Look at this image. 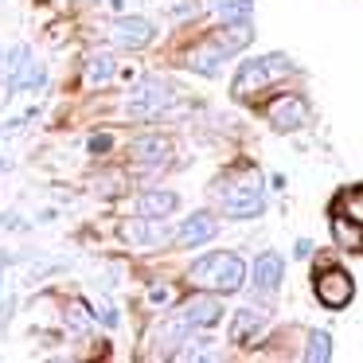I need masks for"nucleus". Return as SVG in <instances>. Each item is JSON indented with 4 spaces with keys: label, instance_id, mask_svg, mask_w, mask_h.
<instances>
[{
    "label": "nucleus",
    "instance_id": "1",
    "mask_svg": "<svg viewBox=\"0 0 363 363\" xmlns=\"http://www.w3.org/2000/svg\"><path fill=\"white\" fill-rule=\"evenodd\" d=\"M191 281L215 293H235L246 281V266L238 254H207L191 266Z\"/></svg>",
    "mask_w": 363,
    "mask_h": 363
},
{
    "label": "nucleus",
    "instance_id": "2",
    "mask_svg": "<svg viewBox=\"0 0 363 363\" xmlns=\"http://www.w3.org/2000/svg\"><path fill=\"white\" fill-rule=\"evenodd\" d=\"M293 67L285 55H266V59H250V63L238 67L235 74V86H230V94L238 98V102H250L254 94H262V90L269 86L274 79H285Z\"/></svg>",
    "mask_w": 363,
    "mask_h": 363
},
{
    "label": "nucleus",
    "instance_id": "3",
    "mask_svg": "<svg viewBox=\"0 0 363 363\" xmlns=\"http://www.w3.org/2000/svg\"><path fill=\"white\" fill-rule=\"evenodd\" d=\"M223 203H227V215L230 219H250V215L262 211V180L258 172H242L227 191H223Z\"/></svg>",
    "mask_w": 363,
    "mask_h": 363
},
{
    "label": "nucleus",
    "instance_id": "4",
    "mask_svg": "<svg viewBox=\"0 0 363 363\" xmlns=\"http://www.w3.org/2000/svg\"><path fill=\"white\" fill-rule=\"evenodd\" d=\"M168 102H172V86L160 82V79H152V82H145V86L133 90L125 113H129V118H152V113H160Z\"/></svg>",
    "mask_w": 363,
    "mask_h": 363
},
{
    "label": "nucleus",
    "instance_id": "5",
    "mask_svg": "<svg viewBox=\"0 0 363 363\" xmlns=\"http://www.w3.org/2000/svg\"><path fill=\"white\" fill-rule=\"evenodd\" d=\"M269 125L277 129V133H293V129L308 125V106L301 94H281L277 102H269Z\"/></svg>",
    "mask_w": 363,
    "mask_h": 363
},
{
    "label": "nucleus",
    "instance_id": "6",
    "mask_svg": "<svg viewBox=\"0 0 363 363\" xmlns=\"http://www.w3.org/2000/svg\"><path fill=\"white\" fill-rule=\"evenodd\" d=\"M352 293H355V285L344 269H324V274H316V297H320V305L344 308L352 301Z\"/></svg>",
    "mask_w": 363,
    "mask_h": 363
},
{
    "label": "nucleus",
    "instance_id": "7",
    "mask_svg": "<svg viewBox=\"0 0 363 363\" xmlns=\"http://www.w3.org/2000/svg\"><path fill=\"white\" fill-rule=\"evenodd\" d=\"M219 316H223V305L211 293H196V297H188L180 305V320L188 324V328H211Z\"/></svg>",
    "mask_w": 363,
    "mask_h": 363
},
{
    "label": "nucleus",
    "instance_id": "8",
    "mask_svg": "<svg viewBox=\"0 0 363 363\" xmlns=\"http://www.w3.org/2000/svg\"><path fill=\"white\" fill-rule=\"evenodd\" d=\"M113 43L118 48H145V43H152V24L141 16H121L113 24Z\"/></svg>",
    "mask_w": 363,
    "mask_h": 363
},
{
    "label": "nucleus",
    "instance_id": "9",
    "mask_svg": "<svg viewBox=\"0 0 363 363\" xmlns=\"http://www.w3.org/2000/svg\"><path fill=\"white\" fill-rule=\"evenodd\" d=\"M332 238L340 242V250L363 254V223L347 219V215H340V211H336V219H332Z\"/></svg>",
    "mask_w": 363,
    "mask_h": 363
},
{
    "label": "nucleus",
    "instance_id": "10",
    "mask_svg": "<svg viewBox=\"0 0 363 363\" xmlns=\"http://www.w3.org/2000/svg\"><path fill=\"white\" fill-rule=\"evenodd\" d=\"M227 59V51L219 48V43H203V48H196V51H188L184 55V63L191 67V71H199V74H219V63Z\"/></svg>",
    "mask_w": 363,
    "mask_h": 363
},
{
    "label": "nucleus",
    "instance_id": "11",
    "mask_svg": "<svg viewBox=\"0 0 363 363\" xmlns=\"http://www.w3.org/2000/svg\"><path fill=\"white\" fill-rule=\"evenodd\" d=\"M207 238H215V219L199 211V215H191V219H184L176 242L180 246H199V242H207Z\"/></svg>",
    "mask_w": 363,
    "mask_h": 363
},
{
    "label": "nucleus",
    "instance_id": "12",
    "mask_svg": "<svg viewBox=\"0 0 363 363\" xmlns=\"http://www.w3.org/2000/svg\"><path fill=\"white\" fill-rule=\"evenodd\" d=\"M281 258L277 254H262L258 262H254V289H262V293H274L277 289V281H281Z\"/></svg>",
    "mask_w": 363,
    "mask_h": 363
},
{
    "label": "nucleus",
    "instance_id": "13",
    "mask_svg": "<svg viewBox=\"0 0 363 363\" xmlns=\"http://www.w3.org/2000/svg\"><path fill=\"white\" fill-rule=\"evenodd\" d=\"M137 211H141L145 219H168V215L176 211V196L172 191H145V196L137 199Z\"/></svg>",
    "mask_w": 363,
    "mask_h": 363
},
{
    "label": "nucleus",
    "instance_id": "14",
    "mask_svg": "<svg viewBox=\"0 0 363 363\" xmlns=\"http://www.w3.org/2000/svg\"><path fill=\"white\" fill-rule=\"evenodd\" d=\"M254 40V32H250V20H235V24H227L223 32H215V43H219L227 55H235V51H242L246 43Z\"/></svg>",
    "mask_w": 363,
    "mask_h": 363
},
{
    "label": "nucleus",
    "instance_id": "15",
    "mask_svg": "<svg viewBox=\"0 0 363 363\" xmlns=\"http://www.w3.org/2000/svg\"><path fill=\"white\" fill-rule=\"evenodd\" d=\"M86 86H106V82L113 79V55L110 51H94V55L86 59Z\"/></svg>",
    "mask_w": 363,
    "mask_h": 363
},
{
    "label": "nucleus",
    "instance_id": "16",
    "mask_svg": "<svg viewBox=\"0 0 363 363\" xmlns=\"http://www.w3.org/2000/svg\"><path fill=\"white\" fill-rule=\"evenodd\" d=\"M262 320H266V316H262L258 308H238L235 328H230V340H235V344H242L246 336H254V332L262 328Z\"/></svg>",
    "mask_w": 363,
    "mask_h": 363
},
{
    "label": "nucleus",
    "instance_id": "17",
    "mask_svg": "<svg viewBox=\"0 0 363 363\" xmlns=\"http://www.w3.org/2000/svg\"><path fill=\"white\" fill-rule=\"evenodd\" d=\"M133 157L141 160V164L164 160V157H168V141H164V137H141V141L133 145Z\"/></svg>",
    "mask_w": 363,
    "mask_h": 363
},
{
    "label": "nucleus",
    "instance_id": "18",
    "mask_svg": "<svg viewBox=\"0 0 363 363\" xmlns=\"http://www.w3.org/2000/svg\"><path fill=\"white\" fill-rule=\"evenodd\" d=\"M332 211H340V215H347V219L363 223V184H359V188H347L344 196L336 199V207H332Z\"/></svg>",
    "mask_w": 363,
    "mask_h": 363
},
{
    "label": "nucleus",
    "instance_id": "19",
    "mask_svg": "<svg viewBox=\"0 0 363 363\" xmlns=\"http://www.w3.org/2000/svg\"><path fill=\"white\" fill-rule=\"evenodd\" d=\"M215 12H219V20H227V24H235V20H250L254 0H219Z\"/></svg>",
    "mask_w": 363,
    "mask_h": 363
},
{
    "label": "nucleus",
    "instance_id": "20",
    "mask_svg": "<svg viewBox=\"0 0 363 363\" xmlns=\"http://www.w3.org/2000/svg\"><path fill=\"white\" fill-rule=\"evenodd\" d=\"M328 355H332V340H328V332H308L305 359H313V363H324Z\"/></svg>",
    "mask_w": 363,
    "mask_h": 363
},
{
    "label": "nucleus",
    "instance_id": "21",
    "mask_svg": "<svg viewBox=\"0 0 363 363\" xmlns=\"http://www.w3.org/2000/svg\"><path fill=\"white\" fill-rule=\"evenodd\" d=\"M67 320H71V328H86L90 324V313L82 301H71V308H67Z\"/></svg>",
    "mask_w": 363,
    "mask_h": 363
},
{
    "label": "nucleus",
    "instance_id": "22",
    "mask_svg": "<svg viewBox=\"0 0 363 363\" xmlns=\"http://www.w3.org/2000/svg\"><path fill=\"white\" fill-rule=\"evenodd\" d=\"M149 301H152V305H168V301H172V289H168V285H152Z\"/></svg>",
    "mask_w": 363,
    "mask_h": 363
},
{
    "label": "nucleus",
    "instance_id": "23",
    "mask_svg": "<svg viewBox=\"0 0 363 363\" xmlns=\"http://www.w3.org/2000/svg\"><path fill=\"white\" fill-rule=\"evenodd\" d=\"M98 320H102L106 328H113V324H118V313H113L110 305H98Z\"/></svg>",
    "mask_w": 363,
    "mask_h": 363
},
{
    "label": "nucleus",
    "instance_id": "24",
    "mask_svg": "<svg viewBox=\"0 0 363 363\" xmlns=\"http://www.w3.org/2000/svg\"><path fill=\"white\" fill-rule=\"evenodd\" d=\"M110 133H98V137H90V152H106V149H110Z\"/></svg>",
    "mask_w": 363,
    "mask_h": 363
},
{
    "label": "nucleus",
    "instance_id": "25",
    "mask_svg": "<svg viewBox=\"0 0 363 363\" xmlns=\"http://www.w3.org/2000/svg\"><path fill=\"white\" fill-rule=\"evenodd\" d=\"M308 254H313V246H308L305 238H301V242H297V258H308Z\"/></svg>",
    "mask_w": 363,
    "mask_h": 363
}]
</instances>
